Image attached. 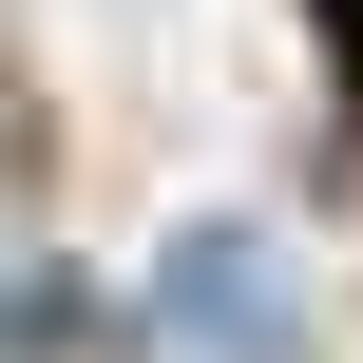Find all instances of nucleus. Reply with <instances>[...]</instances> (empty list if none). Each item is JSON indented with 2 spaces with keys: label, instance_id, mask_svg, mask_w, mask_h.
I'll use <instances>...</instances> for the list:
<instances>
[{
  "label": "nucleus",
  "instance_id": "1",
  "mask_svg": "<svg viewBox=\"0 0 363 363\" xmlns=\"http://www.w3.org/2000/svg\"><path fill=\"white\" fill-rule=\"evenodd\" d=\"M345 38H363V0H345Z\"/></svg>",
  "mask_w": 363,
  "mask_h": 363
}]
</instances>
